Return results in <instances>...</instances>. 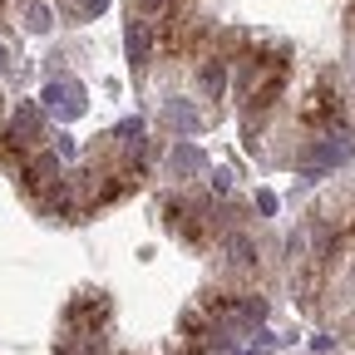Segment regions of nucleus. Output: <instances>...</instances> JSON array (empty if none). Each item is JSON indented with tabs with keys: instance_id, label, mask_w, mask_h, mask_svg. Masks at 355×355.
<instances>
[{
	"instance_id": "obj_1",
	"label": "nucleus",
	"mask_w": 355,
	"mask_h": 355,
	"mask_svg": "<svg viewBox=\"0 0 355 355\" xmlns=\"http://www.w3.org/2000/svg\"><path fill=\"white\" fill-rule=\"evenodd\" d=\"M301 119H306L311 128H336V123H340V94H331L326 84L311 89L306 104H301Z\"/></svg>"
},
{
	"instance_id": "obj_2",
	"label": "nucleus",
	"mask_w": 355,
	"mask_h": 355,
	"mask_svg": "<svg viewBox=\"0 0 355 355\" xmlns=\"http://www.w3.org/2000/svg\"><path fill=\"white\" fill-rule=\"evenodd\" d=\"M148 55H153V20L133 15V25H128V60L133 64H148Z\"/></svg>"
},
{
	"instance_id": "obj_3",
	"label": "nucleus",
	"mask_w": 355,
	"mask_h": 355,
	"mask_svg": "<svg viewBox=\"0 0 355 355\" xmlns=\"http://www.w3.org/2000/svg\"><path fill=\"white\" fill-rule=\"evenodd\" d=\"M44 99H50V109H60L64 119H74L84 109V89L79 84H50V89H44Z\"/></svg>"
},
{
	"instance_id": "obj_4",
	"label": "nucleus",
	"mask_w": 355,
	"mask_h": 355,
	"mask_svg": "<svg viewBox=\"0 0 355 355\" xmlns=\"http://www.w3.org/2000/svg\"><path fill=\"white\" fill-rule=\"evenodd\" d=\"M104 311H109V301H104V296H84V301H74V306H69V326H74V331L99 326V321H104Z\"/></svg>"
},
{
	"instance_id": "obj_5",
	"label": "nucleus",
	"mask_w": 355,
	"mask_h": 355,
	"mask_svg": "<svg viewBox=\"0 0 355 355\" xmlns=\"http://www.w3.org/2000/svg\"><path fill=\"white\" fill-rule=\"evenodd\" d=\"M202 89H207L212 99L222 94V89H227V60H222V55H212V60L202 64Z\"/></svg>"
},
{
	"instance_id": "obj_6",
	"label": "nucleus",
	"mask_w": 355,
	"mask_h": 355,
	"mask_svg": "<svg viewBox=\"0 0 355 355\" xmlns=\"http://www.w3.org/2000/svg\"><path fill=\"white\" fill-rule=\"evenodd\" d=\"M198 168H202V153L198 148H188V144L173 148V173H198Z\"/></svg>"
},
{
	"instance_id": "obj_7",
	"label": "nucleus",
	"mask_w": 355,
	"mask_h": 355,
	"mask_svg": "<svg viewBox=\"0 0 355 355\" xmlns=\"http://www.w3.org/2000/svg\"><path fill=\"white\" fill-rule=\"evenodd\" d=\"M227 252H232V266H257V247H252L247 237H232Z\"/></svg>"
},
{
	"instance_id": "obj_8",
	"label": "nucleus",
	"mask_w": 355,
	"mask_h": 355,
	"mask_svg": "<svg viewBox=\"0 0 355 355\" xmlns=\"http://www.w3.org/2000/svg\"><path fill=\"white\" fill-rule=\"evenodd\" d=\"M168 123H173V128H198V114H193L188 104H168Z\"/></svg>"
},
{
	"instance_id": "obj_9",
	"label": "nucleus",
	"mask_w": 355,
	"mask_h": 355,
	"mask_svg": "<svg viewBox=\"0 0 355 355\" xmlns=\"http://www.w3.org/2000/svg\"><path fill=\"white\" fill-rule=\"evenodd\" d=\"M30 30H44V25H50V10H44V6H30V20H25Z\"/></svg>"
},
{
	"instance_id": "obj_10",
	"label": "nucleus",
	"mask_w": 355,
	"mask_h": 355,
	"mask_svg": "<svg viewBox=\"0 0 355 355\" xmlns=\"http://www.w3.org/2000/svg\"><path fill=\"white\" fill-rule=\"evenodd\" d=\"M0 69H6V55H0Z\"/></svg>"
}]
</instances>
